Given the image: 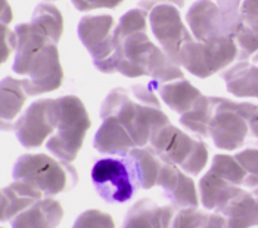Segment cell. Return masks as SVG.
Here are the masks:
<instances>
[{"label":"cell","mask_w":258,"mask_h":228,"mask_svg":"<svg viewBox=\"0 0 258 228\" xmlns=\"http://www.w3.org/2000/svg\"><path fill=\"white\" fill-rule=\"evenodd\" d=\"M112 116L128 131L138 147H145L152 134L168 125L170 119L162 112L158 97L152 89L133 86L114 89L102 103L100 118Z\"/></svg>","instance_id":"obj_1"},{"label":"cell","mask_w":258,"mask_h":228,"mask_svg":"<svg viewBox=\"0 0 258 228\" xmlns=\"http://www.w3.org/2000/svg\"><path fill=\"white\" fill-rule=\"evenodd\" d=\"M114 68L128 78L149 75L161 84L184 78L179 65L149 40L148 31L119 36Z\"/></svg>","instance_id":"obj_2"},{"label":"cell","mask_w":258,"mask_h":228,"mask_svg":"<svg viewBox=\"0 0 258 228\" xmlns=\"http://www.w3.org/2000/svg\"><path fill=\"white\" fill-rule=\"evenodd\" d=\"M14 178L39 189L46 196L74 189L79 181L77 170L68 161H56L47 155H22L14 167Z\"/></svg>","instance_id":"obj_3"},{"label":"cell","mask_w":258,"mask_h":228,"mask_svg":"<svg viewBox=\"0 0 258 228\" xmlns=\"http://www.w3.org/2000/svg\"><path fill=\"white\" fill-rule=\"evenodd\" d=\"M240 0H198L187 11L186 21L198 41L233 37L240 21Z\"/></svg>","instance_id":"obj_4"},{"label":"cell","mask_w":258,"mask_h":228,"mask_svg":"<svg viewBox=\"0 0 258 228\" xmlns=\"http://www.w3.org/2000/svg\"><path fill=\"white\" fill-rule=\"evenodd\" d=\"M59 125L56 133L47 140L46 147L60 161L73 162L83 147L92 121L83 100L77 96L59 97Z\"/></svg>","instance_id":"obj_5"},{"label":"cell","mask_w":258,"mask_h":228,"mask_svg":"<svg viewBox=\"0 0 258 228\" xmlns=\"http://www.w3.org/2000/svg\"><path fill=\"white\" fill-rule=\"evenodd\" d=\"M257 109L252 103H238L224 97H211L210 137L223 150H236L249 134V118Z\"/></svg>","instance_id":"obj_6"},{"label":"cell","mask_w":258,"mask_h":228,"mask_svg":"<svg viewBox=\"0 0 258 228\" xmlns=\"http://www.w3.org/2000/svg\"><path fill=\"white\" fill-rule=\"evenodd\" d=\"M151 147L162 161L180 167L192 175H198L208 162L207 144L202 140L189 137L171 124L161 127L152 134Z\"/></svg>","instance_id":"obj_7"},{"label":"cell","mask_w":258,"mask_h":228,"mask_svg":"<svg viewBox=\"0 0 258 228\" xmlns=\"http://www.w3.org/2000/svg\"><path fill=\"white\" fill-rule=\"evenodd\" d=\"M14 71L20 75H28V78L21 80L28 96H39L58 90L63 81L58 44L49 43L28 56H17Z\"/></svg>","instance_id":"obj_8"},{"label":"cell","mask_w":258,"mask_h":228,"mask_svg":"<svg viewBox=\"0 0 258 228\" xmlns=\"http://www.w3.org/2000/svg\"><path fill=\"white\" fill-rule=\"evenodd\" d=\"M236 59L238 47L233 37L214 38L205 43L192 38L181 46L177 65L199 78H208L227 68Z\"/></svg>","instance_id":"obj_9"},{"label":"cell","mask_w":258,"mask_h":228,"mask_svg":"<svg viewBox=\"0 0 258 228\" xmlns=\"http://www.w3.org/2000/svg\"><path fill=\"white\" fill-rule=\"evenodd\" d=\"M79 37L93 57L96 68L105 72H115L114 57L119 44L118 24L111 15L84 17L80 19Z\"/></svg>","instance_id":"obj_10"},{"label":"cell","mask_w":258,"mask_h":228,"mask_svg":"<svg viewBox=\"0 0 258 228\" xmlns=\"http://www.w3.org/2000/svg\"><path fill=\"white\" fill-rule=\"evenodd\" d=\"M59 99L34 102L14 125L17 138L24 147H39L59 125Z\"/></svg>","instance_id":"obj_11"},{"label":"cell","mask_w":258,"mask_h":228,"mask_svg":"<svg viewBox=\"0 0 258 228\" xmlns=\"http://www.w3.org/2000/svg\"><path fill=\"white\" fill-rule=\"evenodd\" d=\"M92 180L106 202H127L135 196L136 181L127 159H99L92 168Z\"/></svg>","instance_id":"obj_12"},{"label":"cell","mask_w":258,"mask_h":228,"mask_svg":"<svg viewBox=\"0 0 258 228\" xmlns=\"http://www.w3.org/2000/svg\"><path fill=\"white\" fill-rule=\"evenodd\" d=\"M149 22L151 30L159 41L162 50L177 63L181 46L195 38L183 24L177 6L159 5L149 12Z\"/></svg>","instance_id":"obj_13"},{"label":"cell","mask_w":258,"mask_h":228,"mask_svg":"<svg viewBox=\"0 0 258 228\" xmlns=\"http://www.w3.org/2000/svg\"><path fill=\"white\" fill-rule=\"evenodd\" d=\"M157 186L165 191L167 199L176 208H198V193L194 180L176 165L164 161Z\"/></svg>","instance_id":"obj_14"},{"label":"cell","mask_w":258,"mask_h":228,"mask_svg":"<svg viewBox=\"0 0 258 228\" xmlns=\"http://www.w3.org/2000/svg\"><path fill=\"white\" fill-rule=\"evenodd\" d=\"M177 212L174 205L159 206L151 199H142L130 208L121 228H174Z\"/></svg>","instance_id":"obj_15"},{"label":"cell","mask_w":258,"mask_h":228,"mask_svg":"<svg viewBox=\"0 0 258 228\" xmlns=\"http://www.w3.org/2000/svg\"><path fill=\"white\" fill-rule=\"evenodd\" d=\"M227 90L238 97H258V52L223 72Z\"/></svg>","instance_id":"obj_16"},{"label":"cell","mask_w":258,"mask_h":228,"mask_svg":"<svg viewBox=\"0 0 258 228\" xmlns=\"http://www.w3.org/2000/svg\"><path fill=\"white\" fill-rule=\"evenodd\" d=\"M124 158L130 165L138 187L149 190L157 186L164 161L152 147H135Z\"/></svg>","instance_id":"obj_17"},{"label":"cell","mask_w":258,"mask_h":228,"mask_svg":"<svg viewBox=\"0 0 258 228\" xmlns=\"http://www.w3.org/2000/svg\"><path fill=\"white\" fill-rule=\"evenodd\" d=\"M226 219V228H251L258 225V190H242L221 209L216 210Z\"/></svg>","instance_id":"obj_18"},{"label":"cell","mask_w":258,"mask_h":228,"mask_svg":"<svg viewBox=\"0 0 258 228\" xmlns=\"http://www.w3.org/2000/svg\"><path fill=\"white\" fill-rule=\"evenodd\" d=\"M43 197V193L28 183L17 181L2 190L0 219L2 222L15 219L20 213L33 206Z\"/></svg>","instance_id":"obj_19"},{"label":"cell","mask_w":258,"mask_h":228,"mask_svg":"<svg viewBox=\"0 0 258 228\" xmlns=\"http://www.w3.org/2000/svg\"><path fill=\"white\" fill-rule=\"evenodd\" d=\"M62 218L63 209L59 200L40 199L12 221V228H56Z\"/></svg>","instance_id":"obj_20"},{"label":"cell","mask_w":258,"mask_h":228,"mask_svg":"<svg viewBox=\"0 0 258 228\" xmlns=\"http://www.w3.org/2000/svg\"><path fill=\"white\" fill-rule=\"evenodd\" d=\"M95 147L100 153L125 156L138 147L128 131L112 116L103 118V122L95 135Z\"/></svg>","instance_id":"obj_21"},{"label":"cell","mask_w":258,"mask_h":228,"mask_svg":"<svg viewBox=\"0 0 258 228\" xmlns=\"http://www.w3.org/2000/svg\"><path fill=\"white\" fill-rule=\"evenodd\" d=\"M243 190L240 186H235L216 174L210 171L199 181V194L201 202L207 209L219 210L227 205L233 197H236Z\"/></svg>","instance_id":"obj_22"},{"label":"cell","mask_w":258,"mask_h":228,"mask_svg":"<svg viewBox=\"0 0 258 228\" xmlns=\"http://www.w3.org/2000/svg\"><path fill=\"white\" fill-rule=\"evenodd\" d=\"M159 93L164 103L168 108H171L173 111L181 115L192 111L204 96L186 78H180V80L161 84Z\"/></svg>","instance_id":"obj_23"},{"label":"cell","mask_w":258,"mask_h":228,"mask_svg":"<svg viewBox=\"0 0 258 228\" xmlns=\"http://www.w3.org/2000/svg\"><path fill=\"white\" fill-rule=\"evenodd\" d=\"M27 92L20 80L6 77L2 80V118L3 121H11L20 114L25 100Z\"/></svg>","instance_id":"obj_24"},{"label":"cell","mask_w":258,"mask_h":228,"mask_svg":"<svg viewBox=\"0 0 258 228\" xmlns=\"http://www.w3.org/2000/svg\"><path fill=\"white\" fill-rule=\"evenodd\" d=\"M174 228H226V219L219 212H207L198 208L179 209Z\"/></svg>","instance_id":"obj_25"},{"label":"cell","mask_w":258,"mask_h":228,"mask_svg":"<svg viewBox=\"0 0 258 228\" xmlns=\"http://www.w3.org/2000/svg\"><path fill=\"white\" fill-rule=\"evenodd\" d=\"M238 47V60H245L258 52V21L240 14L238 28L233 34Z\"/></svg>","instance_id":"obj_26"},{"label":"cell","mask_w":258,"mask_h":228,"mask_svg":"<svg viewBox=\"0 0 258 228\" xmlns=\"http://www.w3.org/2000/svg\"><path fill=\"white\" fill-rule=\"evenodd\" d=\"M31 21L39 24L55 44L59 43L60 37L63 34V17L56 6L50 3L37 5Z\"/></svg>","instance_id":"obj_27"},{"label":"cell","mask_w":258,"mask_h":228,"mask_svg":"<svg viewBox=\"0 0 258 228\" xmlns=\"http://www.w3.org/2000/svg\"><path fill=\"white\" fill-rule=\"evenodd\" d=\"M210 121H211V97L202 96L197 106L181 115L180 122L201 137H210Z\"/></svg>","instance_id":"obj_28"},{"label":"cell","mask_w":258,"mask_h":228,"mask_svg":"<svg viewBox=\"0 0 258 228\" xmlns=\"http://www.w3.org/2000/svg\"><path fill=\"white\" fill-rule=\"evenodd\" d=\"M217 177L235 184V186H245L246 181V172L240 167L236 158L230 155H216L213 158L211 170Z\"/></svg>","instance_id":"obj_29"},{"label":"cell","mask_w":258,"mask_h":228,"mask_svg":"<svg viewBox=\"0 0 258 228\" xmlns=\"http://www.w3.org/2000/svg\"><path fill=\"white\" fill-rule=\"evenodd\" d=\"M236 161L246 172V181L245 186L255 189L258 187V149H245L242 152L235 155Z\"/></svg>","instance_id":"obj_30"},{"label":"cell","mask_w":258,"mask_h":228,"mask_svg":"<svg viewBox=\"0 0 258 228\" xmlns=\"http://www.w3.org/2000/svg\"><path fill=\"white\" fill-rule=\"evenodd\" d=\"M73 228H115V222L106 212L89 209L80 215Z\"/></svg>","instance_id":"obj_31"},{"label":"cell","mask_w":258,"mask_h":228,"mask_svg":"<svg viewBox=\"0 0 258 228\" xmlns=\"http://www.w3.org/2000/svg\"><path fill=\"white\" fill-rule=\"evenodd\" d=\"M2 62H6L8 57L12 55L14 50L18 49V36L17 33L11 31L6 24H2Z\"/></svg>","instance_id":"obj_32"},{"label":"cell","mask_w":258,"mask_h":228,"mask_svg":"<svg viewBox=\"0 0 258 228\" xmlns=\"http://www.w3.org/2000/svg\"><path fill=\"white\" fill-rule=\"evenodd\" d=\"M74 6L81 12L95 9H115L124 0H71Z\"/></svg>","instance_id":"obj_33"},{"label":"cell","mask_w":258,"mask_h":228,"mask_svg":"<svg viewBox=\"0 0 258 228\" xmlns=\"http://www.w3.org/2000/svg\"><path fill=\"white\" fill-rule=\"evenodd\" d=\"M159 5H174L177 8H183L184 0H140L139 3L140 9H145L148 12H151L152 9H155Z\"/></svg>","instance_id":"obj_34"},{"label":"cell","mask_w":258,"mask_h":228,"mask_svg":"<svg viewBox=\"0 0 258 228\" xmlns=\"http://www.w3.org/2000/svg\"><path fill=\"white\" fill-rule=\"evenodd\" d=\"M240 14L258 21V0H245L240 6Z\"/></svg>","instance_id":"obj_35"},{"label":"cell","mask_w":258,"mask_h":228,"mask_svg":"<svg viewBox=\"0 0 258 228\" xmlns=\"http://www.w3.org/2000/svg\"><path fill=\"white\" fill-rule=\"evenodd\" d=\"M249 133L257 138L258 143V106L257 109L254 111V114L251 115V118H249Z\"/></svg>","instance_id":"obj_36"},{"label":"cell","mask_w":258,"mask_h":228,"mask_svg":"<svg viewBox=\"0 0 258 228\" xmlns=\"http://www.w3.org/2000/svg\"><path fill=\"white\" fill-rule=\"evenodd\" d=\"M2 24H6V22H11L12 21V11H11V6H8L6 0H2Z\"/></svg>","instance_id":"obj_37"}]
</instances>
